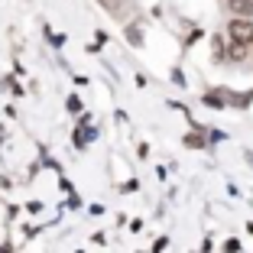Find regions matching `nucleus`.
<instances>
[{
	"mask_svg": "<svg viewBox=\"0 0 253 253\" xmlns=\"http://www.w3.org/2000/svg\"><path fill=\"white\" fill-rule=\"evenodd\" d=\"M97 3H101V7H104V10H111V13H120V10H124V3H126V0H97Z\"/></svg>",
	"mask_w": 253,
	"mask_h": 253,
	"instance_id": "nucleus-3",
	"label": "nucleus"
},
{
	"mask_svg": "<svg viewBox=\"0 0 253 253\" xmlns=\"http://www.w3.org/2000/svg\"><path fill=\"white\" fill-rule=\"evenodd\" d=\"M227 7H231L240 20H244V16H253V0H231Z\"/></svg>",
	"mask_w": 253,
	"mask_h": 253,
	"instance_id": "nucleus-2",
	"label": "nucleus"
},
{
	"mask_svg": "<svg viewBox=\"0 0 253 253\" xmlns=\"http://www.w3.org/2000/svg\"><path fill=\"white\" fill-rule=\"evenodd\" d=\"M185 143H188V146H201V143H205V140H201L198 133H192V136H185Z\"/></svg>",
	"mask_w": 253,
	"mask_h": 253,
	"instance_id": "nucleus-5",
	"label": "nucleus"
},
{
	"mask_svg": "<svg viewBox=\"0 0 253 253\" xmlns=\"http://www.w3.org/2000/svg\"><path fill=\"white\" fill-rule=\"evenodd\" d=\"M227 33H231V42H237V45H253V23L234 20L231 26H227Z\"/></svg>",
	"mask_w": 253,
	"mask_h": 253,
	"instance_id": "nucleus-1",
	"label": "nucleus"
},
{
	"mask_svg": "<svg viewBox=\"0 0 253 253\" xmlns=\"http://www.w3.org/2000/svg\"><path fill=\"white\" fill-rule=\"evenodd\" d=\"M244 49H247V45H237V42H231V59H244Z\"/></svg>",
	"mask_w": 253,
	"mask_h": 253,
	"instance_id": "nucleus-4",
	"label": "nucleus"
}]
</instances>
